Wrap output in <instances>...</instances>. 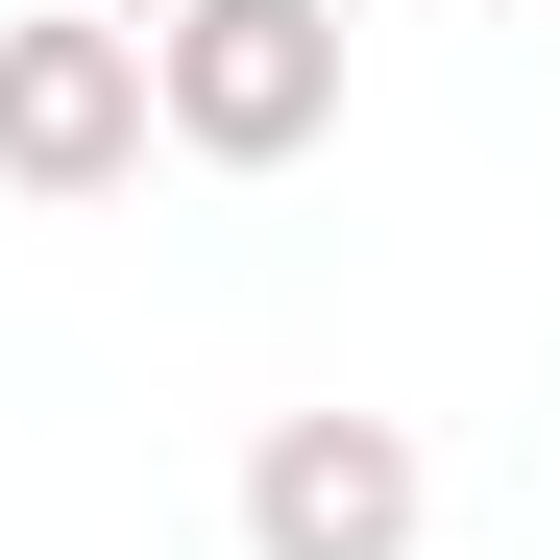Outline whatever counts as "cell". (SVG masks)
<instances>
[{
  "instance_id": "1",
  "label": "cell",
  "mask_w": 560,
  "mask_h": 560,
  "mask_svg": "<svg viewBox=\"0 0 560 560\" xmlns=\"http://www.w3.org/2000/svg\"><path fill=\"white\" fill-rule=\"evenodd\" d=\"M147 147L171 171L341 147V0H171V25H147Z\"/></svg>"
},
{
  "instance_id": "2",
  "label": "cell",
  "mask_w": 560,
  "mask_h": 560,
  "mask_svg": "<svg viewBox=\"0 0 560 560\" xmlns=\"http://www.w3.org/2000/svg\"><path fill=\"white\" fill-rule=\"evenodd\" d=\"M0 196H49V220H98V196H147V49L122 25H0Z\"/></svg>"
},
{
  "instance_id": "3",
  "label": "cell",
  "mask_w": 560,
  "mask_h": 560,
  "mask_svg": "<svg viewBox=\"0 0 560 560\" xmlns=\"http://www.w3.org/2000/svg\"><path fill=\"white\" fill-rule=\"evenodd\" d=\"M415 536H439L415 415H268L244 439V560H415Z\"/></svg>"
},
{
  "instance_id": "4",
  "label": "cell",
  "mask_w": 560,
  "mask_h": 560,
  "mask_svg": "<svg viewBox=\"0 0 560 560\" xmlns=\"http://www.w3.org/2000/svg\"><path fill=\"white\" fill-rule=\"evenodd\" d=\"M49 25H122V49H147V25H171V0H49Z\"/></svg>"
}]
</instances>
